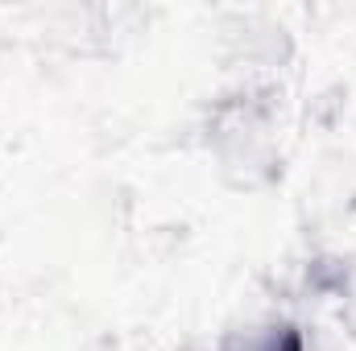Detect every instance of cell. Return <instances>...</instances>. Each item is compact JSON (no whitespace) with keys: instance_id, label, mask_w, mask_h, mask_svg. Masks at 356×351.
Returning <instances> with one entry per match:
<instances>
[{"instance_id":"cell-1","label":"cell","mask_w":356,"mask_h":351,"mask_svg":"<svg viewBox=\"0 0 356 351\" xmlns=\"http://www.w3.org/2000/svg\"><path fill=\"white\" fill-rule=\"evenodd\" d=\"M207 149L241 186H261L277 174V112L257 87L224 95L207 116Z\"/></svg>"},{"instance_id":"cell-2","label":"cell","mask_w":356,"mask_h":351,"mask_svg":"<svg viewBox=\"0 0 356 351\" xmlns=\"http://www.w3.org/2000/svg\"><path fill=\"white\" fill-rule=\"evenodd\" d=\"M220 351H307V335L290 318H269V323H257V327L232 331L220 343Z\"/></svg>"}]
</instances>
